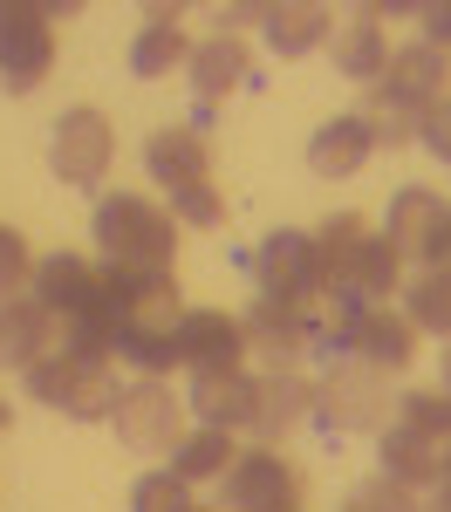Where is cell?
<instances>
[{"instance_id":"obj_8","label":"cell","mask_w":451,"mask_h":512,"mask_svg":"<svg viewBox=\"0 0 451 512\" xmlns=\"http://www.w3.org/2000/svg\"><path fill=\"white\" fill-rule=\"evenodd\" d=\"M369 89H383L390 103H404L410 117H438V110H451V48L410 41V48L390 55L383 82H369Z\"/></svg>"},{"instance_id":"obj_25","label":"cell","mask_w":451,"mask_h":512,"mask_svg":"<svg viewBox=\"0 0 451 512\" xmlns=\"http://www.w3.org/2000/svg\"><path fill=\"white\" fill-rule=\"evenodd\" d=\"M335 35V14L315 7V0H281L274 14H267V41H274V55L294 62V55H308V48H322Z\"/></svg>"},{"instance_id":"obj_29","label":"cell","mask_w":451,"mask_h":512,"mask_svg":"<svg viewBox=\"0 0 451 512\" xmlns=\"http://www.w3.org/2000/svg\"><path fill=\"white\" fill-rule=\"evenodd\" d=\"M397 280H404V253H397L383 233H369L363 267H356V294H363L369 308H383V294H397Z\"/></svg>"},{"instance_id":"obj_16","label":"cell","mask_w":451,"mask_h":512,"mask_svg":"<svg viewBox=\"0 0 451 512\" xmlns=\"http://www.w3.org/2000/svg\"><path fill=\"white\" fill-rule=\"evenodd\" d=\"M315 239V287L328 294H356V267H363V246H369V226L356 219V212H335Z\"/></svg>"},{"instance_id":"obj_4","label":"cell","mask_w":451,"mask_h":512,"mask_svg":"<svg viewBox=\"0 0 451 512\" xmlns=\"http://www.w3.org/2000/svg\"><path fill=\"white\" fill-rule=\"evenodd\" d=\"M315 424L328 437H356V431H390V376H376L363 362H335L315 383Z\"/></svg>"},{"instance_id":"obj_7","label":"cell","mask_w":451,"mask_h":512,"mask_svg":"<svg viewBox=\"0 0 451 512\" xmlns=\"http://www.w3.org/2000/svg\"><path fill=\"white\" fill-rule=\"evenodd\" d=\"M253 280H260V301L274 308H315L322 287H315V239L308 233H267L253 246Z\"/></svg>"},{"instance_id":"obj_12","label":"cell","mask_w":451,"mask_h":512,"mask_svg":"<svg viewBox=\"0 0 451 512\" xmlns=\"http://www.w3.org/2000/svg\"><path fill=\"white\" fill-rule=\"evenodd\" d=\"M240 328H246V355H260L267 376H281L301 355H315V308H274V301H260Z\"/></svg>"},{"instance_id":"obj_39","label":"cell","mask_w":451,"mask_h":512,"mask_svg":"<svg viewBox=\"0 0 451 512\" xmlns=\"http://www.w3.org/2000/svg\"><path fill=\"white\" fill-rule=\"evenodd\" d=\"M192 512H226V506H192Z\"/></svg>"},{"instance_id":"obj_28","label":"cell","mask_w":451,"mask_h":512,"mask_svg":"<svg viewBox=\"0 0 451 512\" xmlns=\"http://www.w3.org/2000/svg\"><path fill=\"white\" fill-rule=\"evenodd\" d=\"M404 321H410V328H431V335H445V342H451V280L424 267V274L410 280Z\"/></svg>"},{"instance_id":"obj_14","label":"cell","mask_w":451,"mask_h":512,"mask_svg":"<svg viewBox=\"0 0 451 512\" xmlns=\"http://www.w3.org/2000/svg\"><path fill=\"white\" fill-rule=\"evenodd\" d=\"M178 349H185V369H246V328L226 308H185L178 321Z\"/></svg>"},{"instance_id":"obj_6","label":"cell","mask_w":451,"mask_h":512,"mask_svg":"<svg viewBox=\"0 0 451 512\" xmlns=\"http://www.w3.org/2000/svg\"><path fill=\"white\" fill-rule=\"evenodd\" d=\"M110 158H117V130H110V117H103V110H89V103L62 110L55 137H48V164H55V178L89 192V185H103V178H110Z\"/></svg>"},{"instance_id":"obj_24","label":"cell","mask_w":451,"mask_h":512,"mask_svg":"<svg viewBox=\"0 0 451 512\" xmlns=\"http://www.w3.org/2000/svg\"><path fill=\"white\" fill-rule=\"evenodd\" d=\"M383 478H397V485H445V451L431 444L424 431H410V424H390L383 431Z\"/></svg>"},{"instance_id":"obj_19","label":"cell","mask_w":451,"mask_h":512,"mask_svg":"<svg viewBox=\"0 0 451 512\" xmlns=\"http://www.w3.org/2000/svg\"><path fill=\"white\" fill-rule=\"evenodd\" d=\"M185 410L199 424H212V431H246L253 424V376L246 369H199Z\"/></svg>"},{"instance_id":"obj_17","label":"cell","mask_w":451,"mask_h":512,"mask_svg":"<svg viewBox=\"0 0 451 512\" xmlns=\"http://www.w3.org/2000/svg\"><path fill=\"white\" fill-rule=\"evenodd\" d=\"M328 48H335V69H342L349 82H383V69H390V35H383V7H356L349 21H335Z\"/></svg>"},{"instance_id":"obj_22","label":"cell","mask_w":451,"mask_h":512,"mask_svg":"<svg viewBox=\"0 0 451 512\" xmlns=\"http://www.w3.org/2000/svg\"><path fill=\"white\" fill-rule=\"evenodd\" d=\"M185 62H192V41L178 28V7H144V28L130 41V76L158 82L171 69H185Z\"/></svg>"},{"instance_id":"obj_1","label":"cell","mask_w":451,"mask_h":512,"mask_svg":"<svg viewBox=\"0 0 451 512\" xmlns=\"http://www.w3.org/2000/svg\"><path fill=\"white\" fill-rule=\"evenodd\" d=\"M96 246L123 274H171V253H178L171 212H158L151 198H137V192L103 198L96 205Z\"/></svg>"},{"instance_id":"obj_15","label":"cell","mask_w":451,"mask_h":512,"mask_svg":"<svg viewBox=\"0 0 451 512\" xmlns=\"http://www.w3.org/2000/svg\"><path fill=\"white\" fill-rule=\"evenodd\" d=\"M55 349H62V321L48 315L35 294H7L0 301V362H14L28 376L41 355H55Z\"/></svg>"},{"instance_id":"obj_18","label":"cell","mask_w":451,"mask_h":512,"mask_svg":"<svg viewBox=\"0 0 451 512\" xmlns=\"http://www.w3.org/2000/svg\"><path fill=\"white\" fill-rule=\"evenodd\" d=\"M144 164H151V178H158L164 192H178V185H212V151H205V137L192 130V123H164V130H151Z\"/></svg>"},{"instance_id":"obj_11","label":"cell","mask_w":451,"mask_h":512,"mask_svg":"<svg viewBox=\"0 0 451 512\" xmlns=\"http://www.w3.org/2000/svg\"><path fill=\"white\" fill-rule=\"evenodd\" d=\"M35 301L55 321H82V315H110V287L82 253H55L35 267Z\"/></svg>"},{"instance_id":"obj_27","label":"cell","mask_w":451,"mask_h":512,"mask_svg":"<svg viewBox=\"0 0 451 512\" xmlns=\"http://www.w3.org/2000/svg\"><path fill=\"white\" fill-rule=\"evenodd\" d=\"M356 117L369 123V144L376 151H404V144H417V130H424V117H410L404 103H390L383 89H369V110H356Z\"/></svg>"},{"instance_id":"obj_21","label":"cell","mask_w":451,"mask_h":512,"mask_svg":"<svg viewBox=\"0 0 451 512\" xmlns=\"http://www.w3.org/2000/svg\"><path fill=\"white\" fill-rule=\"evenodd\" d=\"M349 362H363L376 376H397V369L417 362V328L404 315H390V308H369L356 321V335H349Z\"/></svg>"},{"instance_id":"obj_2","label":"cell","mask_w":451,"mask_h":512,"mask_svg":"<svg viewBox=\"0 0 451 512\" xmlns=\"http://www.w3.org/2000/svg\"><path fill=\"white\" fill-rule=\"evenodd\" d=\"M28 396L48 403V410H62V417H76V424H110V410H117V376H110L103 355L55 349L28 369Z\"/></svg>"},{"instance_id":"obj_33","label":"cell","mask_w":451,"mask_h":512,"mask_svg":"<svg viewBox=\"0 0 451 512\" xmlns=\"http://www.w3.org/2000/svg\"><path fill=\"white\" fill-rule=\"evenodd\" d=\"M171 219H185V226H219L226 205H219L212 185H178V192H171Z\"/></svg>"},{"instance_id":"obj_9","label":"cell","mask_w":451,"mask_h":512,"mask_svg":"<svg viewBox=\"0 0 451 512\" xmlns=\"http://www.w3.org/2000/svg\"><path fill=\"white\" fill-rule=\"evenodd\" d=\"M226 512H301V472L274 444L240 451L226 465Z\"/></svg>"},{"instance_id":"obj_5","label":"cell","mask_w":451,"mask_h":512,"mask_svg":"<svg viewBox=\"0 0 451 512\" xmlns=\"http://www.w3.org/2000/svg\"><path fill=\"white\" fill-rule=\"evenodd\" d=\"M110 424H117V444L144 451V458H171V451L192 437L185 431V396H171L164 376H137L130 390H117Z\"/></svg>"},{"instance_id":"obj_38","label":"cell","mask_w":451,"mask_h":512,"mask_svg":"<svg viewBox=\"0 0 451 512\" xmlns=\"http://www.w3.org/2000/svg\"><path fill=\"white\" fill-rule=\"evenodd\" d=\"M0 431H7V396H0Z\"/></svg>"},{"instance_id":"obj_32","label":"cell","mask_w":451,"mask_h":512,"mask_svg":"<svg viewBox=\"0 0 451 512\" xmlns=\"http://www.w3.org/2000/svg\"><path fill=\"white\" fill-rule=\"evenodd\" d=\"M349 512H424L417 506V492L410 485H397V478H369V485H356V499H349Z\"/></svg>"},{"instance_id":"obj_37","label":"cell","mask_w":451,"mask_h":512,"mask_svg":"<svg viewBox=\"0 0 451 512\" xmlns=\"http://www.w3.org/2000/svg\"><path fill=\"white\" fill-rule=\"evenodd\" d=\"M438 376H445V396H451V342H445V355H438Z\"/></svg>"},{"instance_id":"obj_10","label":"cell","mask_w":451,"mask_h":512,"mask_svg":"<svg viewBox=\"0 0 451 512\" xmlns=\"http://www.w3.org/2000/svg\"><path fill=\"white\" fill-rule=\"evenodd\" d=\"M192 89H199V117H192V130L205 137V123L219 117V103L233 96V89H246L253 82V55H246V41L240 35H205V41H192Z\"/></svg>"},{"instance_id":"obj_30","label":"cell","mask_w":451,"mask_h":512,"mask_svg":"<svg viewBox=\"0 0 451 512\" xmlns=\"http://www.w3.org/2000/svg\"><path fill=\"white\" fill-rule=\"evenodd\" d=\"M130 512H192V492H185V478L164 465V472L137 478V492H130Z\"/></svg>"},{"instance_id":"obj_3","label":"cell","mask_w":451,"mask_h":512,"mask_svg":"<svg viewBox=\"0 0 451 512\" xmlns=\"http://www.w3.org/2000/svg\"><path fill=\"white\" fill-rule=\"evenodd\" d=\"M69 7H41V0H0V82L7 96H35L55 69V21Z\"/></svg>"},{"instance_id":"obj_13","label":"cell","mask_w":451,"mask_h":512,"mask_svg":"<svg viewBox=\"0 0 451 512\" xmlns=\"http://www.w3.org/2000/svg\"><path fill=\"white\" fill-rule=\"evenodd\" d=\"M451 233V212H445V198L438 192H424V185H410V192L390 198V226H383V239L404 253V260H438V246H445Z\"/></svg>"},{"instance_id":"obj_26","label":"cell","mask_w":451,"mask_h":512,"mask_svg":"<svg viewBox=\"0 0 451 512\" xmlns=\"http://www.w3.org/2000/svg\"><path fill=\"white\" fill-rule=\"evenodd\" d=\"M233 458H240V451H233V431H212V424H199V431L171 451V472L185 478V485H199V478H226V465H233Z\"/></svg>"},{"instance_id":"obj_36","label":"cell","mask_w":451,"mask_h":512,"mask_svg":"<svg viewBox=\"0 0 451 512\" xmlns=\"http://www.w3.org/2000/svg\"><path fill=\"white\" fill-rule=\"evenodd\" d=\"M424 512H451V478H445V485H438V499H431V506H424Z\"/></svg>"},{"instance_id":"obj_34","label":"cell","mask_w":451,"mask_h":512,"mask_svg":"<svg viewBox=\"0 0 451 512\" xmlns=\"http://www.w3.org/2000/svg\"><path fill=\"white\" fill-rule=\"evenodd\" d=\"M417 144L431 151L438 164H451V110H438V117H424V130H417Z\"/></svg>"},{"instance_id":"obj_20","label":"cell","mask_w":451,"mask_h":512,"mask_svg":"<svg viewBox=\"0 0 451 512\" xmlns=\"http://www.w3.org/2000/svg\"><path fill=\"white\" fill-rule=\"evenodd\" d=\"M301 417H315V383H308V376H294V369L253 376V424H246V431H260V444L287 437Z\"/></svg>"},{"instance_id":"obj_23","label":"cell","mask_w":451,"mask_h":512,"mask_svg":"<svg viewBox=\"0 0 451 512\" xmlns=\"http://www.w3.org/2000/svg\"><path fill=\"white\" fill-rule=\"evenodd\" d=\"M369 151H376V144H369L363 117H328L322 130L308 137V171L335 185V178H356V171L369 164Z\"/></svg>"},{"instance_id":"obj_31","label":"cell","mask_w":451,"mask_h":512,"mask_svg":"<svg viewBox=\"0 0 451 512\" xmlns=\"http://www.w3.org/2000/svg\"><path fill=\"white\" fill-rule=\"evenodd\" d=\"M28 280H35L28 239L14 233V226H0V301H7V294H28Z\"/></svg>"},{"instance_id":"obj_35","label":"cell","mask_w":451,"mask_h":512,"mask_svg":"<svg viewBox=\"0 0 451 512\" xmlns=\"http://www.w3.org/2000/svg\"><path fill=\"white\" fill-rule=\"evenodd\" d=\"M424 41L451 48V0H445V7H424Z\"/></svg>"}]
</instances>
